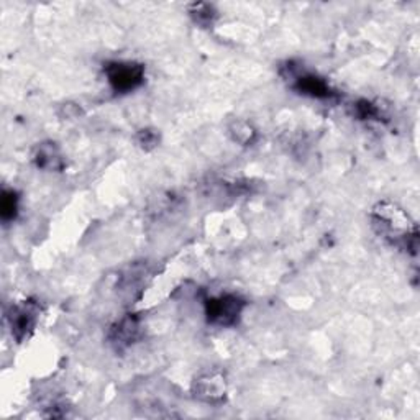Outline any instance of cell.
Listing matches in <instances>:
<instances>
[{"label": "cell", "instance_id": "obj_4", "mask_svg": "<svg viewBox=\"0 0 420 420\" xmlns=\"http://www.w3.org/2000/svg\"><path fill=\"white\" fill-rule=\"evenodd\" d=\"M12 332L18 340H22L35 325L36 318V305L25 304L20 307L13 309L12 312Z\"/></svg>", "mask_w": 420, "mask_h": 420}, {"label": "cell", "instance_id": "obj_5", "mask_svg": "<svg viewBox=\"0 0 420 420\" xmlns=\"http://www.w3.org/2000/svg\"><path fill=\"white\" fill-rule=\"evenodd\" d=\"M294 88L298 89L300 94L310 95V97H318V99L330 97V95L333 94L330 86H328L325 81L321 79V77H317V76H312V74L299 76L298 79H296Z\"/></svg>", "mask_w": 420, "mask_h": 420}, {"label": "cell", "instance_id": "obj_9", "mask_svg": "<svg viewBox=\"0 0 420 420\" xmlns=\"http://www.w3.org/2000/svg\"><path fill=\"white\" fill-rule=\"evenodd\" d=\"M193 15H194L195 20L199 22V24H209V22L212 20V17H213L212 7L205 6V3H199V6H194Z\"/></svg>", "mask_w": 420, "mask_h": 420}, {"label": "cell", "instance_id": "obj_10", "mask_svg": "<svg viewBox=\"0 0 420 420\" xmlns=\"http://www.w3.org/2000/svg\"><path fill=\"white\" fill-rule=\"evenodd\" d=\"M156 141H158V138H156V135L153 134V131H148V130H143L140 134V143L145 146V148H150V146H154L156 145Z\"/></svg>", "mask_w": 420, "mask_h": 420}, {"label": "cell", "instance_id": "obj_3", "mask_svg": "<svg viewBox=\"0 0 420 420\" xmlns=\"http://www.w3.org/2000/svg\"><path fill=\"white\" fill-rule=\"evenodd\" d=\"M195 396L200 397L207 403H218L225 397V382L222 376H210L200 378L195 381Z\"/></svg>", "mask_w": 420, "mask_h": 420}, {"label": "cell", "instance_id": "obj_1", "mask_svg": "<svg viewBox=\"0 0 420 420\" xmlns=\"http://www.w3.org/2000/svg\"><path fill=\"white\" fill-rule=\"evenodd\" d=\"M143 66L136 63H112L107 66L108 82L117 92H129L143 82Z\"/></svg>", "mask_w": 420, "mask_h": 420}, {"label": "cell", "instance_id": "obj_8", "mask_svg": "<svg viewBox=\"0 0 420 420\" xmlns=\"http://www.w3.org/2000/svg\"><path fill=\"white\" fill-rule=\"evenodd\" d=\"M0 209H2V218L3 220H10V218L15 217L17 213V197L12 191H6L2 195V204H0Z\"/></svg>", "mask_w": 420, "mask_h": 420}, {"label": "cell", "instance_id": "obj_6", "mask_svg": "<svg viewBox=\"0 0 420 420\" xmlns=\"http://www.w3.org/2000/svg\"><path fill=\"white\" fill-rule=\"evenodd\" d=\"M138 337V322L135 318H125L112 330V341L117 346H127Z\"/></svg>", "mask_w": 420, "mask_h": 420}, {"label": "cell", "instance_id": "obj_7", "mask_svg": "<svg viewBox=\"0 0 420 420\" xmlns=\"http://www.w3.org/2000/svg\"><path fill=\"white\" fill-rule=\"evenodd\" d=\"M56 161H59V156L54 153L53 146H41L38 156H36V163H38V166L54 170V168H56Z\"/></svg>", "mask_w": 420, "mask_h": 420}, {"label": "cell", "instance_id": "obj_2", "mask_svg": "<svg viewBox=\"0 0 420 420\" xmlns=\"http://www.w3.org/2000/svg\"><path fill=\"white\" fill-rule=\"evenodd\" d=\"M243 300L236 296H222L218 299H212L207 302V317L210 322L218 325H234L239 321Z\"/></svg>", "mask_w": 420, "mask_h": 420}]
</instances>
